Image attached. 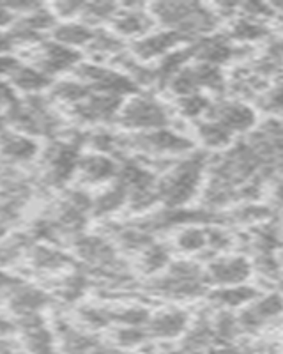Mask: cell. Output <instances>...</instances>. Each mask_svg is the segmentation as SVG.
Instances as JSON below:
<instances>
[{"instance_id": "cell-1", "label": "cell", "mask_w": 283, "mask_h": 354, "mask_svg": "<svg viewBox=\"0 0 283 354\" xmlns=\"http://www.w3.org/2000/svg\"><path fill=\"white\" fill-rule=\"evenodd\" d=\"M207 160L204 154H188L179 158L174 167H170L158 179V198L168 209H179L197 195Z\"/></svg>"}, {"instance_id": "cell-2", "label": "cell", "mask_w": 283, "mask_h": 354, "mask_svg": "<svg viewBox=\"0 0 283 354\" xmlns=\"http://www.w3.org/2000/svg\"><path fill=\"white\" fill-rule=\"evenodd\" d=\"M85 133L66 138H53L41 153L43 179L50 186H64L77 176Z\"/></svg>"}, {"instance_id": "cell-3", "label": "cell", "mask_w": 283, "mask_h": 354, "mask_svg": "<svg viewBox=\"0 0 283 354\" xmlns=\"http://www.w3.org/2000/svg\"><path fill=\"white\" fill-rule=\"evenodd\" d=\"M121 149L133 151L140 156L153 158H182L191 154L193 142L172 128L153 129V131L133 133L130 137H121Z\"/></svg>"}, {"instance_id": "cell-4", "label": "cell", "mask_w": 283, "mask_h": 354, "mask_svg": "<svg viewBox=\"0 0 283 354\" xmlns=\"http://www.w3.org/2000/svg\"><path fill=\"white\" fill-rule=\"evenodd\" d=\"M115 122L133 133L153 131V129L170 128L172 113L166 109L165 103L154 96L137 93L126 97Z\"/></svg>"}, {"instance_id": "cell-5", "label": "cell", "mask_w": 283, "mask_h": 354, "mask_svg": "<svg viewBox=\"0 0 283 354\" xmlns=\"http://www.w3.org/2000/svg\"><path fill=\"white\" fill-rule=\"evenodd\" d=\"M165 277L154 283V290L170 298H195L204 292L206 273L202 268L188 261L174 262L166 268Z\"/></svg>"}, {"instance_id": "cell-6", "label": "cell", "mask_w": 283, "mask_h": 354, "mask_svg": "<svg viewBox=\"0 0 283 354\" xmlns=\"http://www.w3.org/2000/svg\"><path fill=\"white\" fill-rule=\"evenodd\" d=\"M28 64L37 68L48 77H55L66 71H75L81 62V53L78 50L68 48L55 41H41L27 50Z\"/></svg>"}, {"instance_id": "cell-7", "label": "cell", "mask_w": 283, "mask_h": 354, "mask_svg": "<svg viewBox=\"0 0 283 354\" xmlns=\"http://www.w3.org/2000/svg\"><path fill=\"white\" fill-rule=\"evenodd\" d=\"M122 103H124V100H121V97L92 93L87 100L71 106L69 113L78 124L105 128V124L117 121Z\"/></svg>"}, {"instance_id": "cell-8", "label": "cell", "mask_w": 283, "mask_h": 354, "mask_svg": "<svg viewBox=\"0 0 283 354\" xmlns=\"http://www.w3.org/2000/svg\"><path fill=\"white\" fill-rule=\"evenodd\" d=\"M181 43H188L181 34L159 28V30H153L140 39L131 41L130 53L137 61L147 64L150 61H162L163 57L179 50Z\"/></svg>"}, {"instance_id": "cell-9", "label": "cell", "mask_w": 283, "mask_h": 354, "mask_svg": "<svg viewBox=\"0 0 283 354\" xmlns=\"http://www.w3.org/2000/svg\"><path fill=\"white\" fill-rule=\"evenodd\" d=\"M204 119H211L222 124L231 133L250 131L257 124V113L250 105L237 100H219L211 103V109Z\"/></svg>"}, {"instance_id": "cell-10", "label": "cell", "mask_w": 283, "mask_h": 354, "mask_svg": "<svg viewBox=\"0 0 283 354\" xmlns=\"http://www.w3.org/2000/svg\"><path fill=\"white\" fill-rule=\"evenodd\" d=\"M156 25L153 15L149 12V6L144 4H121L117 15L110 24V30L121 39H140L153 32Z\"/></svg>"}, {"instance_id": "cell-11", "label": "cell", "mask_w": 283, "mask_h": 354, "mask_svg": "<svg viewBox=\"0 0 283 354\" xmlns=\"http://www.w3.org/2000/svg\"><path fill=\"white\" fill-rule=\"evenodd\" d=\"M206 280L218 287L241 286L250 278L251 264L244 257H216L206 266Z\"/></svg>"}, {"instance_id": "cell-12", "label": "cell", "mask_w": 283, "mask_h": 354, "mask_svg": "<svg viewBox=\"0 0 283 354\" xmlns=\"http://www.w3.org/2000/svg\"><path fill=\"white\" fill-rule=\"evenodd\" d=\"M8 306L14 319L25 317V315L41 314L50 305V296L43 289L36 286L20 282L6 292Z\"/></svg>"}, {"instance_id": "cell-13", "label": "cell", "mask_w": 283, "mask_h": 354, "mask_svg": "<svg viewBox=\"0 0 283 354\" xmlns=\"http://www.w3.org/2000/svg\"><path fill=\"white\" fill-rule=\"evenodd\" d=\"M41 153L36 138L6 128L0 121V156L11 163H28Z\"/></svg>"}, {"instance_id": "cell-14", "label": "cell", "mask_w": 283, "mask_h": 354, "mask_svg": "<svg viewBox=\"0 0 283 354\" xmlns=\"http://www.w3.org/2000/svg\"><path fill=\"white\" fill-rule=\"evenodd\" d=\"M119 172V161L113 156L99 153H87L80 156L77 174L81 183L87 185H110L115 181Z\"/></svg>"}, {"instance_id": "cell-15", "label": "cell", "mask_w": 283, "mask_h": 354, "mask_svg": "<svg viewBox=\"0 0 283 354\" xmlns=\"http://www.w3.org/2000/svg\"><path fill=\"white\" fill-rule=\"evenodd\" d=\"M188 50H190L191 59H195L197 62L218 66V68L231 61L232 55H234V46H232V41L228 39V36H215V34L193 41V43H190Z\"/></svg>"}, {"instance_id": "cell-16", "label": "cell", "mask_w": 283, "mask_h": 354, "mask_svg": "<svg viewBox=\"0 0 283 354\" xmlns=\"http://www.w3.org/2000/svg\"><path fill=\"white\" fill-rule=\"evenodd\" d=\"M283 312V298L278 294H269L262 296L260 299H255L250 303L243 314L239 315V326L243 330H257L262 324L269 322L271 319L278 317Z\"/></svg>"}, {"instance_id": "cell-17", "label": "cell", "mask_w": 283, "mask_h": 354, "mask_svg": "<svg viewBox=\"0 0 283 354\" xmlns=\"http://www.w3.org/2000/svg\"><path fill=\"white\" fill-rule=\"evenodd\" d=\"M27 261L37 271H61L73 264V257L50 243H32L27 250Z\"/></svg>"}, {"instance_id": "cell-18", "label": "cell", "mask_w": 283, "mask_h": 354, "mask_svg": "<svg viewBox=\"0 0 283 354\" xmlns=\"http://www.w3.org/2000/svg\"><path fill=\"white\" fill-rule=\"evenodd\" d=\"M8 80L11 82V85L17 88L18 93H23L27 96L43 94L45 91H50V87L53 85L52 77L45 75L34 66L25 64V62H20V66L11 73V77Z\"/></svg>"}, {"instance_id": "cell-19", "label": "cell", "mask_w": 283, "mask_h": 354, "mask_svg": "<svg viewBox=\"0 0 283 354\" xmlns=\"http://www.w3.org/2000/svg\"><path fill=\"white\" fill-rule=\"evenodd\" d=\"M96 28L85 25L84 21H59L52 30V41L59 44H64L68 48H73L80 52V48H87L92 41Z\"/></svg>"}, {"instance_id": "cell-20", "label": "cell", "mask_w": 283, "mask_h": 354, "mask_svg": "<svg viewBox=\"0 0 283 354\" xmlns=\"http://www.w3.org/2000/svg\"><path fill=\"white\" fill-rule=\"evenodd\" d=\"M57 344L61 346L64 354H89L99 344L96 337L71 326L68 322H57L55 324Z\"/></svg>"}, {"instance_id": "cell-21", "label": "cell", "mask_w": 283, "mask_h": 354, "mask_svg": "<svg viewBox=\"0 0 283 354\" xmlns=\"http://www.w3.org/2000/svg\"><path fill=\"white\" fill-rule=\"evenodd\" d=\"M188 317L186 312L182 310H168V312H162L158 315H150V321L147 324V331L149 337L153 338H177L186 331Z\"/></svg>"}, {"instance_id": "cell-22", "label": "cell", "mask_w": 283, "mask_h": 354, "mask_svg": "<svg viewBox=\"0 0 283 354\" xmlns=\"http://www.w3.org/2000/svg\"><path fill=\"white\" fill-rule=\"evenodd\" d=\"M21 353L23 354H55L57 340L45 322L21 328Z\"/></svg>"}, {"instance_id": "cell-23", "label": "cell", "mask_w": 283, "mask_h": 354, "mask_svg": "<svg viewBox=\"0 0 283 354\" xmlns=\"http://www.w3.org/2000/svg\"><path fill=\"white\" fill-rule=\"evenodd\" d=\"M259 298V290L250 286H228L218 287L215 292L211 294V303L218 308H239L243 305H250L251 301Z\"/></svg>"}, {"instance_id": "cell-24", "label": "cell", "mask_w": 283, "mask_h": 354, "mask_svg": "<svg viewBox=\"0 0 283 354\" xmlns=\"http://www.w3.org/2000/svg\"><path fill=\"white\" fill-rule=\"evenodd\" d=\"M128 205V192L119 183H110L96 197H92L94 216H108Z\"/></svg>"}, {"instance_id": "cell-25", "label": "cell", "mask_w": 283, "mask_h": 354, "mask_svg": "<svg viewBox=\"0 0 283 354\" xmlns=\"http://www.w3.org/2000/svg\"><path fill=\"white\" fill-rule=\"evenodd\" d=\"M92 94L89 87L85 84H81L77 78H71V80H59L53 82V85L48 91V97L52 101H57V103H62L68 109L78 105L84 100Z\"/></svg>"}, {"instance_id": "cell-26", "label": "cell", "mask_w": 283, "mask_h": 354, "mask_svg": "<svg viewBox=\"0 0 283 354\" xmlns=\"http://www.w3.org/2000/svg\"><path fill=\"white\" fill-rule=\"evenodd\" d=\"M197 138L206 145L207 149H225L228 147L234 138V133H231L226 128H223L222 124H218L216 121H211V119H202V121H197Z\"/></svg>"}, {"instance_id": "cell-27", "label": "cell", "mask_w": 283, "mask_h": 354, "mask_svg": "<svg viewBox=\"0 0 283 354\" xmlns=\"http://www.w3.org/2000/svg\"><path fill=\"white\" fill-rule=\"evenodd\" d=\"M90 53L99 57H108V59H115L117 55L126 52L124 39H121L119 36L108 30V28H96V34H94L92 41L87 46Z\"/></svg>"}, {"instance_id": "cell-28", "label": "cell", "mask_w": 283, "mask_h": 354, "mask_svg": "<svg viewBox=\"0 0 283 354\" xmlns=\"http://www.w3.org/2000/svg\"><path fill=\"white\" fill-rule=\"evenodd\" d=\"M119 8L121 4H113V2H84L80 21L92 28H99L105 24H112Z\"/></svg>"}, {"instance_id": "cell-29", "label": "cell", "mask_w": 283, "mask_h": 354, "mask_svg": "<svg viewBox=\"0 0 283 354\" xmlns=\"http://www.w3.org/2000/svg\"><path fill=\"white\" fill-rule=\"evenodd\" d=\"M175 246L182 254H197L207 248V227L184 225L175 236Z\"/></svg>"}, {"instance_id": "cell-30", "label": "cell", "mask_w": 283, "mask_h": 354, "mask_svg": "<svg viewBox=\"0 0 283 354\" xmlns=\"http://www.w3.org/2000/svg\"><path fill=\"white\" fill-rule=\"evenodd\" d=\"M266 27L260 21L251 20L248 17H241L232 24L231 32H228V39L239 41V43H253L262 37H266Z\"/></svg>"}, {"instance_id": "cell-31", "label": "cell", "mask_w": 283, "mask_h": 354, "mask_svg": "<svg viewBox=\"0 0 283 354\" xmlns=\"http://www.w3.org/2000/svg\"><path fill=\"white\" fill-rule=\"evenodd\" d=\"M168 268V250L158 243H150L140 252V270L147 274H154Z\"/></svg>"}, {"instance_id": "cell-32", "label": "cell", "mask_w": 283, "mask_h": 354, "mask_svg": "<svg viewBox=\"0 0 283 354\" xmlns=\"http://www.w3.org/2000/svg\"><path fill=\"white\" fill-rule=\"evenodd\" d=\"M213 101L206 97L204 94H191V96L177 97V112L179 115L198 121L200 117H206L211 109Z\"/></svg>"}, {"instance_id": "cell-33", "label": "cell", "mask_w": 283, "mask_h": 354, "mask_svg": "<svg viewBox=\"0 0 283 354\" xmlns=\"http://www.w3.org/2000/svg\"><path fill=\"white\" fill-rule=\"evenodd\" d=\"M89 287V278L87 274L80 273V271H75V273H69L68 277H64L59 283V296L66 301H77L84 296V292Z\"/></svg>"}, {"instance_id": "cell-34", "label": "cell", "mask_w": 283, "mask_h": 354, "mask_svg": "<svg viewBox=\"0 0 283 354\" xmlns=\"http://www.w3.org/2000/svg\"><path fill=\"white\" fill-rule=\"evenodd\" d=\"M78 319L87 328L101 330V328L110 326L113 322V312L105 308H96V306H84V308L78 310Z\"/></svg>"}, {"instance_id": "cell-35", "label": "cell", "mask_w": 283, "mask_h": 354, "mask_svg": "<svg viewBox=\"0 0 283 354\" xmlns=\"http://www.w3.org/2000/svg\"><path fill=\"white\" fill-rule=\"evenodd\" d=\"M113 338L121 347L131 349V347L147 342L149 331H147V326H119L113 333Z\"/></svg>"}, {"instance_id": "cell-36", "label": "cell", "mask_w": 283, "mask_h": 354, "mask_svg": "<svg viewBox=\"0 0 283 354\" xmlns=\"http://www.w3.org/2000/svg\"><path fill=\"white\" fill-rule=\"evenodd\" d=\"M260 109L269 113H283V85H276L260 96Z\"/></svg>"}, {"instance_id": "cell-37", "label": "cell", "mask_w": 283, "mask_h": 354, "mask_svg": "<svg viewBox=\"0 0 283 354\" xmlns=\"http://www.w3.org/2000/svg\"><path fill=\"white\" fill-rule=\"evenodd\" d=\"M20 97H18V91L11 85L8 78H0V113H6L17 105Z\"/></svg>"}, {"instance_id": "cell-38", "label": "cell", "mask_w": 283, "mask_h": 354, "mask_svg": "<svg viewBox=\"0 0 283 354\" xmlns=\"http://www.w3.org/2000/svg\"><path fill=\"white\" fill-rule=\"evenodd\" d=\"M20 59L11 53H0V78H9L11 73L20 66Z\"/></svg>"}, {"instance_id": "cell-39", "label": "cell", "mask_w": 283, "mask_h": 354, "mask_svg": "<svg viewBox=\"0 0 283 354\" xmlns=\"http://www.w3.org/2000/svg\"><path fill=\"white\" fill-rule=\"evenodd\" d=\"M20 282H21L20 278L12 277V274L8 273V271L0 270V294H6L9 289H12V287Z\"/></svg>"}, {"instance_id": "cell-40", "label": "cell", "mask_w": 283, "mask_h": 354, "mask_svg": "<svg viewBox=\"0 0 283 354\" xmlns=\"http://www.w3.org/2000/svg\"><path fill=\"white\" fill-rule=\"evenodd\" d=\"M14 20H17V17L9 11L4 2H0V30H8L14 24Z\"/></svg>"}, {"instance_id": "cell-41", "label": "cell", "mask_w": 283, "mask_h": 354, "mask_svg": "<svg viewBox=\"0 0 283 354\" xmlns=\"http://www.w3.org/2000/svg\"><path fill=\"white\" fill-rule=\"evenodd\" d=\"M198 354H241V351L235 349V347L228 346V344H219V346H213L209 349L202 351Z\"/></svg>"}, {"instance_id": "cell-42", "label": "cell", "mask_w": 283, "mask_h": 354, "mask_svg": "<svg viewBox=\"0 0 283 354\" xmlns=\"http://www.w3.org/2000/svg\"><path fill=\"white\" fill-rule=\"evenodd\" d=\"M12 48H14V44L9 39L8 30H0V53H11Z\"/></svg>"}, {"instance_id": "cell-43", "label": "cell", "mask_w": 283, "mask_h": 354, "mask_svg": "<svg viewBox=\"0 0 283 354\" xmlns=\"http://www.w3.org/2000/svg\"><path fill=\"white\" fill-rule=\"evenodd\" d=\"M0 354H23L21 351H18L17 347L12 346L11 342H8V340H0Z\"/></svg>"}, {"instance_id": "cell-44", "label": "cell", "mask_w": 283, "mask_h": 354, "mask_svg": "<svg viewBox=\"0 0 283 354\" xmlns=\"http://www.w3.org/2000/svg\"><path fill=\"white\" fill-rule=\"evenodd\" d=\"M275 198L278 204L283 205V181H280L278 185L275 186Z\"/></svg>"}, {"instance_id": "cell-45", "label": "cell", "mask_w": 283, "mask_h": 354, "mask_svg": "<svg viewBox=\"0 0 283 354\" xmlns=\"http://www.w3.org/2000/svg\"><path fill=\"white\" fill-rule=\"evenodd\" d=\"M278 52H280V53H283V43H280V44H278Z\"/></svg>"}, {"instance_id": "cell-46", "label": "cell", "mask_w": 283, "mask_h": 354, "mask_svg": "<svg viewBox=\"0 0 283 354\" xmlns=\"http://www.w3.org/2000/svg\"><path fill=\"white\" fill-rule=\"evenodd\" d=\"M115 354H135V353H115Z\"/></svg>"}]
</instances>
